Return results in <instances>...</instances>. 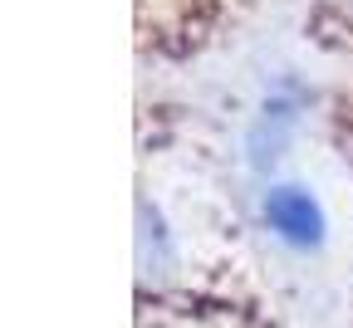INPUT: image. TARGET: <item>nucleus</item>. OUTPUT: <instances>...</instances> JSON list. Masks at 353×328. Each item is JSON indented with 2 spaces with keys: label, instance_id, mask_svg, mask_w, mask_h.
<instances>
[{
  "label": "nucleus",
  "instance_id": "obj_1",
  "mask_svg": "<svg viewBox=\"0 0 353 328\" xmlns=\"http://www.w3.org/2000/svg\"><path fill=\"white\" fill-rule=\"evenodd\" d=\"M260 216L285 245L309 250V245L324 240V211L309 192H299V186H270L265 201H260Z\"/></svg>",
  "mask_w": 353,
  "mask_h": 328
}]
</instances>
